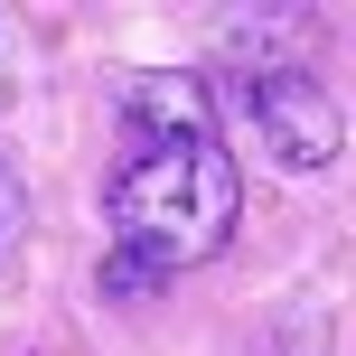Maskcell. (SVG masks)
I'll return each mask as SVG.
<instances>
[{
  "label": "cell",
  "mask_w": 356,
  "mask_h": 356,
  "mask_svg": "<svg viewBox=\"0 0 356 356\" xmlns=\"http://www.w3.org/2000/svg\"><path fill=\"white\" fill-rule=\"evenodd\" d=\"M234 207H244V178H234L216 131H122L104 216H113V253L141 263L150 282L207 263L234 234Z\"/></svg>",
  "instance_id": "obj_1"
},
{
  "label": "cell",
  "mask_w": 356,
  "mask_h": 356,
  "mask_svg": "<svg viewBox=\"0 0 356 356\" xmlns=\"http://www.w3.org/2000/svg\"><path fill=\"white\" fill-rule=\"evenodd\" d=\"M244 113H253V141L272 150V169H328L347 150V113H338V94H328L309 66L253 75Z\"/></svg>",
  "instance_id": "obj_2"
},
{
  "label": "cell",
  "mask_w": 356,
  "mask_h": 356,
  "mask_svg": "<svg viewBox=\"0 0 356 356\" xmlns=\"http://www.w3.org/2000/svg\"><path fill=\"white\" fill-rule=\"evenodd\" d=\"M10 234H19V207H10V160H0V253H10Z\"/></svg>",
  "instance_id": "obj_3"
}]
</instances>
